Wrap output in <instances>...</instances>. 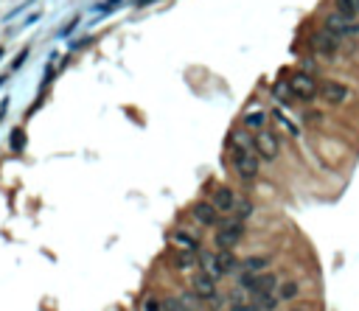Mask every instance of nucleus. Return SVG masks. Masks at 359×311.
<instances>
[{
    "mask_svg": "<svg viewBox=\"0 0 359 311\" xmlns=\"http://www.w3.org/2000/svg\"><path fill=\"white\" fill-rule=\"evenodd\" d=\"M3 81H6V76H0V85H3Z\"/></svg>",
    "mask_w": 359,
    "mask_h": 311,
    "instance_id": "obj_31",
    "label": "nucleus"
},
{
    "mask_svg": "<svg viewBox=\"0 0 359 311\" xmlns=\"http://www.w3.org/2000/svg\"><path fill=\"white\" fill-rule=\"evenodd\" d=\"M242 236H244V222L238 216H230V219H225L222 227H219V233H216V247L219 250H233L238 241H242Z\"/></svg>",
    "mask_w": 359,
    "mask_h": 311,
    "instance_id": "obj_1",
    "label": "nucleus"
},
{
    "mask_svg": "<svg viewBox=\"0 0 359 311\" xmlns=\"http://www.w3.org/2000/svg\"><path fill=\"white\" fill-rule=\"evenodd\" d=\"M191 264H194V255H191V253H180L177 255V266L180 269H185V266H191Z\"/></svg>",
    "mask_w": 359,
    "mask_h": 311,
    "instance_id": "obj_22",
    "label": "nucleus"
},
{
    "mask_svg": "<svg viewBox=\"0 0 359 311\" xmlns=\"http://www.w3.org/2000/svg\"><path fill=\"white\" fill-rule=\"evenodd\" d=\"M312 45H314V51L320 53V56H326V59H331L334 53L340 51V39L334 37V34H328V31L317 34V37L312 39Z\"/></svg>",
    "mask_w": 359,
    "mask_h": 311,
    "instance_id": "obj_8",
    "label": "nucleus"
},
{
    "mask_svg": "<svg viewBox=\"0 0 359 311\" xmlns=\"http://www.w3.org/2000/svg\"><path fill=\"white\" fill-rule=\"evenodd\" d=\"M326 31L334 34L337 39H343V37H354V34H359V26L354 20H345L343 14H328L326 17Z\"/></svg>",
    "mask_w": 359,
    "mask_h": 311,
    "instance_id": "obj_4",
    "label": "nucleus"
},
{
    "mask_svg": "<svg viewBox=\"0 0 359 311\" xmlns=\"http://www.w3.org/2000/svg\"><path fill=\"white\" fill-rule=\"evenodd\" d=\"M118 3H121V0H107V3L104 6H101V11H107V9H115V6Z\"/></svg>",
    "mask_w": 359,
    "mask_h": 311,
    "instance_id": "obj_28",
    "label": "nucleus"
},
{
    "mask_svg": "<svg viewBox=\"0 0 359 311\" xmlns=\"http://www.w3.org/2000/svg\"><path fill=\"white\" fill-rule=\"evenodd\" d=\"M337 14H343L345 20H354L356 11H354V6H351L348 0H337Z\"/></svg>",
    "mask_w": 359,
    "mask_h": 311,
    "instance_id": "obj_19",
    "label": "nucleus"
},
{
    "mask_svg": "<svg viewBox=\"0 0 359 311\" xmlns=\"http://www.w3.org/2000/svg\"><path fill=\"white\" fill-rule=\"evenodd\" d=\"M295 295H297V283L295 280H286V283L281 286V300H292Z\"/></svg>",
    "mask_w": 359,
    "mask_h": 311,
    "instance_id": "obj_20",
    "label": "nucleus"
},
{
    "mask_svg": "<svg viewBox=\"0 0 359 311\" xmlns=\"http://www.w3.org/2000/svg\"><path fill=\"white\" fill-rule=\"evenodd\" d=\"M213 255H216V264H219V272L222 275L236 269V255H233L230 250H219V253H213Z\"/></svg>",
    "mask_w": 359,
    "mask_h": 311,
    "instance_id": "obj_13",
    "label": "nucleus"
},
{
    "mask_svg": "<svg viewBox=\"0 0 359 311\" xmlns=\"http://www.w3.org/2000/svg\"><path fill=\"white\" fill-rule=\"evenodd\" d=\"M26 56H28V51H20V56L14 59V65H11V70H17V68H20V65L26 62Z\"/></svg>",
    "mask_w": 359,
    "mask_h": 311,
    "instance_id": "obj_27",
    "label": "nucleus"
},
{
    "mask_svg": "<svg viewBox=\"0 0 359 311\" xmlns=\"http://www.w3.org/2000/svg\"><path fill=\"white\" fill-rule=\"evenodd\" d=\"M253 306L255 308H264V311H272L275 306H278V297H275V295H255L253 297Z\"/></svg>",
    "mask_w": 359,
    "mask_h": 311,
    "instance_id": "obj_15",
    "label": "nucleus"
},
{
    "mask_svg": "<svg viewBox=\"0 0 359 311\" xmlns=\"http://www.w3.org/2000/svg\"><path fill=\"white\" fill-rule=\"evenodd\" d=\"M255 152L261 154L264 160H272V157H278V149H281V143H278V137H275L269 129H264V132H258L255 135Z\"/></svg>",
    "mask_w": 359,
    "mask_h": 311,
    "instance_id": "obj_7",
    "label": "nucleus"
},
{
    "mask_svg": "<svg viewBox=\"0 0 359 311\" xmlns=\"http://www.w3.org/2000/svg\"><path fill=\"white\" fill-rule=\"evenodd\" d=\"M278 286L275 275L269 272H261V275H253V272H244L242 275V289H247L250 295H272V289Z\"/></svg>",
    "mask_w": 359,
    "mask_h": 311,
    "instance_id": "obj_2",
    "label": "nucleus"
},
{
    "mask_svg": "<svg viewBox=\"0 0 359 311\" xmlns=\"http://www.w3.org/2000/svg\"><path fill=\"white\" fill-rule=\"evenodd\" d=\"M230 311H258V308H255L253 303H233Z\"/></svg>",
    "mask_w": 359,
    "mask_h": 311,
    "instance_id": "obj_26",
    "label": "nucleus"
},
{
    "mask_svg": "<svg viewBox=\"0 0 359 311\" xmlns=\"http://www.w3.org/2000/svg\"><path fill=\"white\" fill-rule=\"evenodd\" d=\"M289 90H292L295 98L312 101L317 95V90H320V85H314V79L309 73H295V76H292V81H289Z\"/></svg>",
    "mask_w": 359,
    "mask_h": 311,
    "instance_id": "obj_3",
    "label": "nucleus"
},
{
    "mask_svg": "<svg viewBox=\"0 0 359 311\" xmlns=\"http://www.w3.org/2000/svg\"><path fill=\"white\" fill-rule=\"evenodd\" d=\"M264 123V115L261 112H253V115H247V127H261Z\"/></svg>",
    "mask_w": 359,
    "mask_h": 311,
    "instance_id": "obj_24",
    "label": "nucleus"
},
{
    "mask_svg": "<svg viewBox=\"0 0 359 311\" xmlns=\"http://www.w3.org/2000/svg\"><path fill=\"white\" fill-rule=\"evenodd\" d=\"M200 264H202V272L208 275V278H222V272H219V264H216V255L213 253H202V258H200Z\"/></svg>",
    "mask_w": 359,
    "mask_h": 311,
    "instance_id": "obj_12",
    "label": "nucleus"
},
{
    "mask_svg": "<svg viewBox=\"0 0 359 311\" xmlns=\"http://www.w3.org/2000/svg\"><path fill=\"white\" fill-rule=\"evenodd\" d=\"M143 308H146V311H163V303H157L154 297H149V300L143 303Z\"/></svg>",
    "mask_w": 359,
    "mask_h": 311,
    "instance_id": "obj_25",
    "label": "nucleus"
},
{
    "mask_svg": "<svg viewBox=\"0 0 359 311\" xmlns=\"http://www.w3.org/2000/svg\"><path fill=\"white\" fill-rule=\"evenodd\" d=\"M0 56H3V48H0Z\"/></svg>",
    "mask_w": 359,
    "mask_h": 311,
    "instance_id": "obj_32",
    "label": "nucleus"
},
{
    "mask_svg": "<svg viewBox=\"0 0 359 311\" xmlns=\"http://www.w3.org/2000/svg\"><path fill=\"white\" fill-rule=\"evenodd\" d=\"M348 3L354 6V11H356V14H359V0H348Z\"/></svg>",
    "mask_w": 359,
    "mask_h": 311,
    "instance_id": "obj_29",
    "label": "nucleus"
},
{
    "mask_svg": "<svg viewBox=\"0 0 359 311\" xmlns=\"http://www.w3.org/2000/svg\"><path fill=\"white\" fill-rule=\"evenodd\" d=\"M194 219H196L200 224L211 227V224L219 222V211L211 205V202H196V205H194Z\"/></svg>",
    "mask_w": 359,
    "mask_h": 311,
    "instance_id": "obj_11",
    "label": "nucleus"
},
{
    "mask_svg": "<svg viewBox=\"0 0 359 311\" xmlns=\"http://www.w3.org/2000/svg\"><path fill=\"white\" fill-rule=\"evenodd\" d=\"M163 311H183L180 297H166V300H163Z\"/></svg>",
    "mask_w": 359,
    "mask_h": 311,
    "instance_id": "obj_21",
    "label": "nucleus"
},
{
    "mask_svg": "<svg viewBox=\"0 0 359 311\" xmlns=\"http://www.w3.org/2000/svg\"><path fill=\"white\" fill-rule=\"evenodd\" d=\"M191 286H194V295L200 297V300H213V297H216V286H213V278H208L205 272L194 275Z\"/></svg>",
    "mask_w": 359,
    "mask_h": 311,
    "instance_id": "obj_9",
    "label": "nucleus"
},
{
    "mask_svg": "<svg viewBox=\"0 0 359 311\" xmlns=\"http://www.w3.org/2000/svg\"><path fill=\"white\" fill-rule=\"evenodd\" d=\"M233 163H236V171L242 179H255L258 177V157L250 152H236L233 154Z\"/></svg>",
    "mask_w": 359,
    "mask_h": 311,
    "instance_id": "obj_6",
    "label": "nucleus"
},
{
    "mask_svg": "<svg viewBox=\"0 0 359 311\" xmlns=\"http://www.w3.org/2000/svg\"><path fill=\"white\" fill-rule=\"evenodd\" d=\"M269 264V258H267V255H255V258H247V261H244V269H247V272H258V269H264Z\"/></svg>",
    "mask_w": 359,
    "mask_h": 311,
    "instance_id": "obj_16",
    "label": "nucleus"
},
{
    "mask_svg": "<svg viewBox=\"0 0 359 311\" xmlns=\"http://www.w3.org/2000/svg\"><path fill=\"white\" fill-rule=\"evenodd\" d=\"M236 208H238V219H247L250 213H253V205H250V202H236Z\"/></svg>",
    "mask_w": 359,
    "mask_h": 311,
    "instance_id": "obj_23",
    "label": "nucleus"
},
{
    "mask_svg": "<svg viewBox=\"0 0 359 311\" xmlns=\"http://www.w3.org/2000/svg\"><path fill=\"white\" fill-rule=\"evenodd\" d=\"M174 244H177V247H183V250H188V253H196V241L191 236H185V233H177Z\"/></svg>",
    "mask_w": 359,
    "mask_h": 311,
    "instance_id": "obj_18",
    "label": "nucleus"
},
{
    "mask_svg": "<svg viewBox=\"0 0 359 311\" xmlns=\"http://www.w3.org/2000/svg\"><path fill=\"white\" fill-rule=\"evenodd\" d=\"M180 303H183V311H202V300L194 295V292L180 295Z\"/></svg>",
    "mask_w": 359,
    "mask_h": 311,
    "instance_id": "obj_14",
    "label": "nucleus"
},
{
    "mask_svg": "<svg viewBox=\"0 0 359 311\" xmlns=\"http://www.w3.org/2000/svg\"><path fill=\"white\" fill-rule=\"evenodd\" d=\"M9 143H11V149H14V152H23V149H26V132H23V129H11Z\"/></svg>",
    "mask_w": 359,
    "mask_h": 311,
    "instance_id": "obj_17",
    "label": "nucleus"
},
{
    "mask_svg": "<svg viewBox=\"0 0 359 311\" xmlns=\"http://www.w3.org/2000/svg\"><path fill=\"white\" fill-rule=\"evenodd\" d=\"M137 3H141V6H146V3H152V0H137Z\"/></svg>",
    "mask_w": 359,
    "mask_h": 311,
    "instance_id": "obj_30",
    "label": "nucleus"
},
{
    "mask_svg": "<svg viewBox=\"0 0 359 311\" xmlns=\"http://www.w3.org/2000/svg\"><path fill=\"white\" fill-rule=\"evenodd\" d=\"M236 202L238 199H236V194H233L230 188H216V191H213V202H211V205L216 208L219 213H230L233 208H236Z\"/></svg>",
    "mask_w": 359,
    "mask_h": 311,
    "instance_id": "obj_10",
    "label": "nucleus"
},
{
    "mask_svg": "<svg viewBox=\"0 0 359 311\" xmlns=\"http://www.w3.org/2000/svg\"><path fill=\"white\" fill-rule=\"evenodd\" d=\"M317 95H320L326 104L337 107V104H343V101H348V87H345L343 81H323L320 90H317Z\"/></svg>",
    "mask_w": 359,
    "mask_h": 311,
    "instance_id": "obj_5",
    "label": "nucleus"
}]
</instances>
